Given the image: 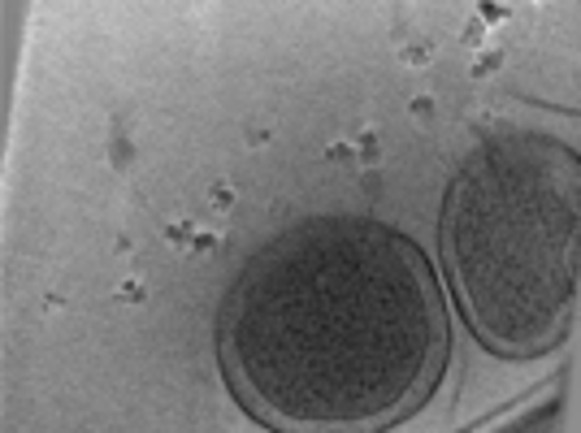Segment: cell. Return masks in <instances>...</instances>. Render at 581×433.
I'll return each mask as SVG.
<instances>
[{"instance_id":"obj_1","label":"cell","mask_w":581,"mask_h":433,"mask_svg":"<svg viewBox=\"0 0 581 433\" xmlns=\"http://www.w3.org/2000/svg\"><path fill=\"white\" fill-rule=\"evenodd\" d=\"M161 239H165L169 247H187V243L195 239V221H191V217H183V221H169L165 230H161Z\"/></svg>"},{"instance_id":"obj_2","label":"cell","mask_w":581,"mask_h":433,"mask_svg":"<svg viewBox=\"0 0 581 433\" xmlns=\"http://www.w3.org/2000/svg\"><path fill=\"white\" fill-rule=\"evenodd\" d=\"M209 204H213L217 213H230V208H235V187L226 182V178H221V182H213V187H209Z\"/></svg>"},{"instance_id":"obj_3","label":"cell","mask_w":581,"mask_h":433,"mask_svg":"<svg viewBox=\"0 0 581 433\" xmlns=\"http://www.w3.org/2000/svg\"><path fill=\"white\" fill-rule=\"evenodd\" d=\"M399 61L403 65H429L434 61V48L429 44H408V48H399Z\"/></svg>"},{"instance_id":"obj_4","label":"cell","mask_w":581,"mask_h":433,"mask_svg":"<svg viewBox=\"0 0 581 433\" xmlns=\"http://www.w3.org/2000/svg\"><path fill=\"white\" fill-rule=\"evenodd\" d=\"M360 152H356V143L351 139H339V143H330L325 147V161H334V165H347V161H356Z\"/></svg>"},{"instance_id":"obj_5","label":"cell","mask_w":581,"mask_h":433,"mask_svg":"<svg viewBox=\"0 0 581 433\" xmlns=\"http://www.w3.org/2000/svg\"><path fill=\"white\" fill-rule=\"evenodd\" d=\"M460 39H464V48H473V53H477V48H486V27H482L477 18H469L464 31H460Z\"/></svg>"},{"instance_id":"obj_6","label":"cell","mask_w":581,"mask_h":433,"mask_svg":"<svg viewBox=\"0 0 581 433\" xmlns=\"http://www.w3.org/2000/svg\"><path fill=\"white\" fill-rule=\"evenodd\" d=\"M356 152L360 156H377V126H360V135H356Z\"/></svg>"},{"instance_id":"obj_7","label":"cell","mask_w":581,"mask_h":433,"mask_svg":"<svg viewBox=\"0 0 581 433\" xmlns=\"http://www.w3.org/2000/svg\"><path fill=\"white\" fill-rule=\"evenodd\" d=\"M508 18H512L508 5H490V0H486V5H477V22H482V27H486V22H508Z\"/></svg>"},{"instance_id":"obj_8","label":"cell","mask_w":581,"mask_h":433,"mask_svg":"<svg viewBox=\"0 0 581 433\" xmlns=\"http://www.w3.org/2000/svg\"><path fill=\"white\" fill-rule=\"evenodd\" d=\"M499 65H503V53H499V48H490V53H482V57L473 61V79H482V74H490V69H499Z\"/></svg>"},{"instance_id":"obj_9","label":"cell","mask_w":581,"mask_h":433,"mask_svg":"<svg viewBox=\"0 0 581 433\" xmlns=\"http://www.w3.org/2000/svg\"><path fill=\"white\" fill-rule=\"evenodd\" d=\"M221 243V234L217 230H195V239H191V251H195V256H209V251Z\"/></svg>"},{"instance_id":"obj_10","label":"cell","mask_w":581,"mask_h":433,"mask_svg":"<svg viewBox=\"0 0 581 433\" xmlns=\"http://www.w3.org/2000/svg\"><path fill=\"white\" fill-rule=\"evenodd\" d=\"M113 299H122V303H139V299H143V282H135V277H126V282H117Z\"/></svg>"},{"instance_id":"obj_11","label":"cell","mask_w":581,"mask_h":433,"mask_svg":"<svg viewBox=\"0 0 581 433\" xmlns=\"http://www.w3.org/2000/svg\"><path fill=\"white\" fill-rule=\"evenodd\" d=\"M408 109H412V117H417V121H429V117H434V100H429V95H417Z\"/></svg>"}]
</instances>
